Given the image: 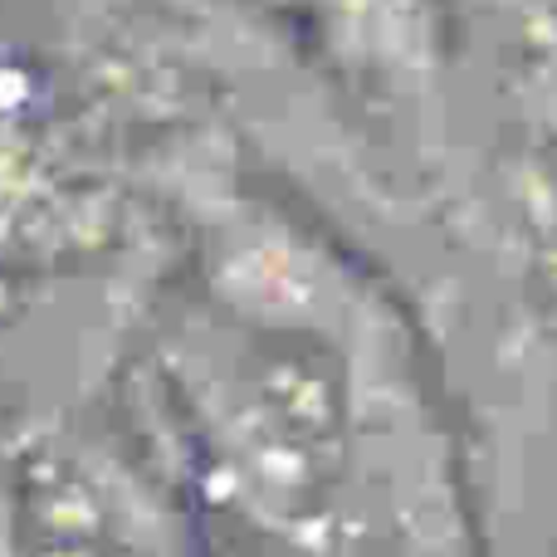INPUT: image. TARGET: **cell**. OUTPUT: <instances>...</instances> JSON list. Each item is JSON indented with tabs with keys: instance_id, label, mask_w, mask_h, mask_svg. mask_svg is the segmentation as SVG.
I'll return each instance as SVG.
<instances>
[{
	"instance_id": "1",
	"label": "cell",
	"mask_w": 557,
	"mask_h": 557,
	"mask_svg": "<svg viewBox=\"0 0 557 557\" xmlns=\"http://www.w3.org/2000/svg\"><path fill=\"white\" fill-rule=\"evenodd\" d=\"M113 362L240 557H450V445L401 298L196 147Z\"/></svg>"
},
{
	"instance_id": "2",
	"label": "cell",
	"mask_w": 557,
	"mask_h": 557,
	"mask_svg": "<svg viewBox=\"0 0 557 557\" xmlns=\"http://www.w3.org/2000/svg\"><path fill=\"white\" fill-rule=\"evenodd\" d=\"M127 78L0 35V274H78L166 225L176 176L201 137L143 152L127 137Z\"/></svg>"
},
{
	"instance_id": "3",
	"label": "cell",
	"mask_w": 557,
	"mask_h": 557,
	"mask_svg": "<svg viewBox=\"0 0 557 557\" xmlns=\"http://www.w3.org/2000/svg\"><path fill=\"white\" fill-rule=\"evenodd\" d=\"M0 557H240L108 357L74 392L0 401Z\"/></svg>"
},
{
	"instance_id": "4",
	"label": "cell",
	"mask_w": 557,
	"mask_h": 557,
	"mask_svg": "<svg viewBox=\"0 0 557 557\" xmlns=\"http://www.w3.org/2000/svg\"><path fill=\"white\" fill-rule=\"evenodd\" d=\"M357 103L425 127L450 69L445 0H255Z\"/></svg>"
}]
</instances>
